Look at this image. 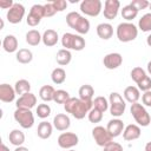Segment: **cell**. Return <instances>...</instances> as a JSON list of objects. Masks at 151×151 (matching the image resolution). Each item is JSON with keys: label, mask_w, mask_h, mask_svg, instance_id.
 <instances>
[{"label": "cell", "mask_w": 151, "mask_h": 151, "mask_svg": "<svg viewBox=\"0 0 151 151\" xmlns=\"http://www.w3.org/2000/svg\"><path fill=\"white\" fill-rule=\"evenodd\" d=\"M92 107H93V100L85 101V100H81L80 98H76V97H71L64 104V109H65L66 113H71L76 119L85 118V116L88 114V112L91 111Z\"/></svg>", "instance_id": "cell-1"}, {"label": "cell", "mask_w": 151, "mask_h": 151, "mask_svg": "<svg viewBox=\"0 0 151 151\" xmlns=\"http://www.w3.org/2000/svg\"><path fill=\"white\" fill-rule=\"evenodd\" d=\"M66 24L80 35L86 34L90 31V21L78 12H70L66 15Z\"/></svg>", "instance_id": "cell-2"}, {"label": "cell", "mask_w": 151, "mask_h": 151, "mask_svg": "<svg viewBox=\"0 0 151 151\" xmlns=\"http://www.w3.org/2000/svg\"><path fill=\"white\" fill-rule=\"evenodd\" d=\"M116 34H117V38L120 42H130L137 38L138 28L132 22H127V21L120 22L117 26Z\"/></svg>", "instance_id": "cell-3"}, {"label": "cell", "mask_w": 151, "mask_h": 151, "mask_svg": "<svg viewBox=\"0 0 151 151\" xmlns=\"http://www.w3.org/2000/svg\"><path fill=\"white\" fill-rule=\"evenodd\" d=\"M61 45L65 50H74V51H81L85 48V39L80 34H73V33H64L61 37Z\"/></svg>", "instance_id": "cell-4"}, {"label": "cell", "mask_w": 151, "mask_h": 151, "mask_svg": "<svg viewBox=\"0 0 151 151\" xmlns=\"http://www.w3.org/2000/svg\"><path fill=\"white\" fill-rule=\"evenodd\" d=\"M109 104H110V113L116 117L119 118L120 116L124 114L125 109H126V103L125 99H123V97L118 93V92H111L110 97H109Z\"/></svg>", "instance_id": "cell-5"}, {"label": "cell", "mask_w": 151, "mask_h": 151, "mask_svg": "<svg viewBox=\"0 0 151 151\" xmlns=\"http://www.w3.org/2000/svg\"><path fill=\"white\" fill-rule=\"evenodd\" d=\"M130 112L133 117V119L136 120V123L139 125V126H149L150 123H151V117L149 114V112L146 111V109L139 104V103H134V104H131V109H130Z\"/></svg>", "instance_id": "cell-6"}, {"label": "cell", "mask_w": 151, "mask_h": 151, "mask_svg": "<svg viewBox=\"0 0 151 151\" xmlns=\"http://www.w3.org/2000/svg\"><path fill=\"white\" fill-rule=\"evenodd\" d=\"M14 120L22 129H31L34 125V116L31 110L27 109H17L13 113Z\"/></svg>", "instance_id": "cell-7"}, {"label": "cell", "mask_w": 151, "mask_h": 151, "mask_svg": "<svg viewBox=\"0 0 151 151\" xmlns=\"http://www.w3.org/2000/svg\"><path fill=\"white\" fill-rule=\"evenodd\" d=\"M92 137H93L96 144L98 146H101V147H105L111 142H113V138L109 133L107 129L104 127V126H100V125L93 127V130H92Z\"/></svg>", "instance_id": "cell-8"}, {"label": "cell", "mask_w": 151, "mask_h": 151, "mask_svg": "<svg viewBox=\"0 0 151 151\" xmlns=\"http://www.w3.org/2000/svg\"><path fill=\"white\" fill-rule=\"evenodd\" d=\"M80 11L85 15L97 17L103 11V4L100 0H83L80 2Z\"/></svg>", "instance_id": "cell-9"}, {"label": "cell", "mask_w": 151, "mask_h": 151, "mask_svg": "<svg viewBox=\"0 0 151 151\" xmlns=\"http://www.w3.org/2000/svg\"><path fill=\"white\" fill-rule=\"evenodd\" d=\"M45 18L44 15V5H33L29 9V13L27 15V19H26V22L28 26L31 27H35L40 24L41 19Z\"/></svg>", "instance_id": "cell-10"}, {"label": "cell", "mask_w": 151, "mask_h": 151, "mask_svg": "<svg viewBox=\"0 0 151 151\" xmlns=\"http://www.w3.org/2000/svg\"><path fill=\"white\" fill-rule=\"evenodd\" d=\"M79 143V138L74 132H63L58 137V145L61 149L71 150L74 146H77Z\"/></svg>", "instance_id": "cell-11"}, {"label": "cell", "mask_w": 151, "mask_h": 151, "mask_svg": "<svg viewBox=\"0 0 151 151\" xmlns=\"http://www.w3.org/2000/svg\"><path fill=\"white\" fill-rule=\"evenodd\" d=\"M24 15H25L24 5H21L19 2H14V5L7 11L6 18H7L8 22H11V24H19V22H21Z\"/></svg>", "instance_id": "cell-12"}, {"label": "cell", "mask_w": 151, "mask_h": 151, "mask_svg": "<svg viewBox=\"0 0 151 151\" xmlns=\"http://www.w3.org/2000/svg\"><path fill=\"white\" fill-rule=\"evenodd\" d=\"M119 8H120V2L118 0H106L104 2V9H103L104 17L107 20L116 19V17L118 15Z\"/></svg>", "instance_id": "cell-13"}, {"label": "cell", "mask_w": 151, "mask_h": 151, "mask_svg": "<svg viewBox=\"0 0 151 151\" xmlns=\"http://www.w3.org/2000/svg\"><path fill=\"white\" fill-rule=\"evenodd\" d=\"M103 64L107 70H116L123 64V57L120 53H117V52L109 53L104 57Z\"/></svg>", "instance_id": "cell-14"}, {"label": "cell", "mask_w": 151, "mask_h": 151, "mask_svg": "<svg viewBox=\"0 0 151 151\" xmlns=\"http://www.w3.org/2000/svg\"><path fill=\"white\" fill-rule=\"evenodd\" d=\"M35 104H37V97L32 92L25 93V94L20 96L17 99V101H15L17 109H27V110H31L32 107L35 106Z\"/></svg>", "instance_id": "cell-15"}, {"label": "cell", "mask_w": 151, "mask_h": 151, "mask_svg": "<svg viewBox=\"0 0 151 151\" xmlns=\"http://www.w3.org/2000/svg\"><path fill=\"white\" fill-rule=\"evenodd\" d=\"M106 129H107L109 133L112 136V138H114V137H118L123 133L125 126H124L123 120H120L119 118H113V119L109 120Z\"/></svg>", "instance_id": "cell-16"}, {"label": "cell", "mask_w": 151, "mask_h": 151, "mask_svg": "<svg viewBox=\"0 0 151 151\" xmlns=\"http://www.w3.org/2000/svg\"><path fill=\"white\" fill-rule=\"evenodd\" d=\"M140 134H142V130H140L139 125H136V124H129L127 126H125V129L123 131V138L127 142L138 139L140 137Z\"/></svg>", "instance_id": "cell-17"}, {"label": "cell", "mask_w": 151, "mask_h": 151, "mask_svg": "<svg viewBox=\"0 0 151 151\" xmlns=\"http://www.w3.org/2000/svg\"><path fill=\"white\" fill-rule=\"evenodd\" d=\"M71 125V119L65 113H58L53 118V127L58 131H66Z\"/></svg>", "instance_id": "cell-18"}, {"label": "cell", "mask_w": 151, "mask_h": 151, "mask_svg": "<svg viewBox=\"0 0 151 151\" xmlns=\"http://www.w3.org/2000/svg\"><path fill=\"white\" fill-rule=\"evenodd\" d=\"M15 90L8 84L0 85V100L2 103H12L15 99Z\"/></svg>", "instance_id": "cell-19"}, {"label": "cell", "mask_w": 151, "mask_h": 151, "mask_svg": "<svg viewBox=\"0 0 151 151\" xmlns=\"http://www.w3.org/2000/svg\"><path fill=\"white\" fill-rule=\"evenodd\" d=\"M97 34L103 40H109L113 34V27L109 22H101L97 26Z\"/></svg>", "instance_id": "cell-20"}, {"label": "cell", "mask_w": 151, "mask_h": 151, "mask_svg": "<svg viewBox=\"0 0 151 151\" xmlns=\"http://www.w3.org/2000/svg\"><path fill=\"white\" fill-rule=\"evenodd\" d=\"M59 40V35H58V32L54 31V29H46L42 34V44L47 47H52L54 45H57Z\"/></svg>", "instance_id": "cell-21"}, {"label": "cell", "mask_w": 151, "mask_h": 151, "mask_svg": "<svg viewBox=\"0 0 151 151\" xmlns=\"http://www.w3.org/2000/svg\"><path fill=\"white\" fill-rule=\"evenodd\" d=\"M124 98L126 101H129L130 104H134V103H138L139 98H140V92H139V88L136 87V86H127L125 90H124Z\"/></svg>", "instance_id": "cell-22"}, {"label": "cell", "mask_w": 151, "mask_h": 151, "mask_svg": "<svg viewBox=\"0 0 151 151\" xmlns=\"http://www.w3.org/2000/svg\"><path fill=\"white\" fill-rule=\"evenodd\" d=\"M52 131H53V125L46 120H42L41 123H39L38 125V129H37V134L39 138L41 139H47L51 137L52 134Z\"/></svg>", "instance_id": "cell-23"}, {"label": "cell", "mask_w": 151, "mask_h": 151, "mask_svg": "<svg viewBox=\"0 0 151 151\" xmlns=\"http://www.w3.org/2000/svg\"><path fill=\"white\" fill-rule=\"evenodd\" d=\"M2 48L7 53H13L18 50V39L13 34H7L2 40Z\"/></svg>", "instance_id": "cell-24"}, {"label": "cell", "mask_w": 151, "mask_h": 151, "mask_svg": "<svg viewBox=\"0 0 151 151\" xmlns=\"http://www.w3.org/2000/svg\"><path fill=\"white\" fill-rule=\"evenodd\" d=\"M8 139L11 142V144H13L14 146H22V144L25 143V134L21 130L14 129L9 132Z\"/></svg>", "instance_id": "cell-25"}, {"label": "cell", "mask_w": 151, "mask_h": 151, "mask_svg": "<svg viewBox=\"0 0 151 151\" xmlns=\"http://www.w3.org/2000/svg\"><path fill=\"white\" fill-rule=\"evenodd\" d=\"M78 94H79V98L81 100H85V101H92V98L94 96V88L88 85V84H85V85H81L79 87V91H78Z\"/></svg>", "instance_id": "cell-26"}, {"label": "cell", "mask_w": 151, "mask_h": 151, "mask_svg": "<svg viewBox=\"0 0 151 151\" xmlns=\"http://www.w3.org/2000/svg\"><path fill=\"white\" fill-rule=\"evenodd\" d=\"M17 61L20 64H29L33 60V53L28 48H20L15 54Z\"/></svg>", "instance_id": "cell-27"}, {"label": "cell", "mask_w": 151, "mask_h": 151, "mask_svg": "<svg viewBox=\"0 0 151 151\" xmlns=\"http://www.w3.org/2000/svg\"><path fill=\"white\" fill-rule=\"evenodd\" d=\"M54 93H55V90L53 86L51 85H44L40 87L39 90V97L41 98V100L48 103V101H52L53 98H54Z\"/></svg>", "instance_id": "cell-28"}, {"label": "cell", "mask_w": 151, "mask_h": 151, "mask_svg": "<svg viewBox=\"0 0 151 151\" xmlns=\"http://www.w3.org/2000/svg\"><path fill=\"white\" fill-rule=\"evenodd\" d=\"M25 40L28 45L31 46H37L40 44V41H42V35L40 34V32L38 29H31L26 33L25 35Z\"/></svg>", "instance_id": "cell-29"}, {"label": "cell", "mask_w": 151, "mask_h": 151, "mask_svg": "<svg viewBox=\"0 0 151 151\" xmlns=\"http://www.w3.org/2000/svg\"><path fill=\"white\" fill-rule=\"evenodd\" d=\"M55 60L57 63L60 65V66H66L71 63L72 60V54L68 50H65V48H61L57 52V55H55Z\"/></svg>", "instance_id": "cell-30"}, {"label": "cell", "mask_w": 151, "mask_h": 151, "mask_svg": "<svg viewBox=\"0 0 151 151\" xmlns=\"http://www.w3.org/2000/svg\"><path fill=\"white\" fill-rule=\"evenodd\" d=\"M51 79L54 84L60 85L66 80V72L63 67H55L51 73Z\"/></svg>", "instance_id": "cell-31"}, {"label": "cell", "mask_w": 151, "mask_h": 151, "mask_svg": "<svg viewBox=\"0 0 151 151\" xmlns=\"http://www.w3.org/2000/svg\"><path fill=\"white\" fill-rule=\"evenodd\" d=\"M14 90H15V93L20 94V96H22L25 93H29L31 92V84L26 79H20L15 83Z\"/></svg>", "instance_id": "cell-32"}, {"label": "cell", "mask_w": 151, "mask_h": 151, "mask_svg": "<svg viewBox=\"0 0 151 151\" xmlns=\"http://www.w3.org/2000/svg\"><path fill=\"white\" fill-rule=\"evenodd\" d=\"M137 14H138V11H137L131 4L124 6L123 9H122V17H123V19H125L127 22H130L131 20H133V19L137 17Z\"/></svg>", "instance_id": "cell-33"}, {"label": "cell", "mask_w": 151, "mask_h": 151, "mask_svg": "<svg viewBox=\"0 0 151 151\" xmlns=\"http://www.w3.org/2000/svg\"><path fill=\"white\" fill-rule=\"evenodd\" d=\"M138 27L142 32H151V12L145 13L138 21Z\"/></svg>", "instance_id": "cell-34"}, {"label": "cell", "mask_w": 151, "mask_h": 151, "mask_svg": "<svg viewBox=\"0 0 151 151\" xmlns=\"http://www.w3.org/2000/svg\"><path fill=\"white\" fill-rule=\"evenodd\" d=\"M93 107L97 109V110H99V111H101V112L104 113L105 111L109 110L110 104H109V100H107L105 97L99 96V97H96V98L93 99Z\"/></svg>", "instance_id": "cell-35"}, {"label": "cell", "mask_w": 151, "mask_h": 151, "mask_svg": "<svg viewBox=\"0 0 151 151\" xmlns=\"http://www.w3.org/2000/svg\"><path fill=\"white\" fill-rule=\"evenodd\" d=\"M130 76H131L132 80H133L136 84H138V83H140V81L146 77V72H145V70H143L142 67H138V66H137V67H133V68H132Z\"/></svg>", "instance_id": "cell-36"}, {"label": "cell", "mask_w": 151, "mask_h": 151, "mask_svg": "<svg viewBox=\"0 0 151 151\" xmlns=\"http://www.w3.org/2000/svg\"><path fill=\"white\" fill-rule=\"evenodd\" d=\"M70 93L65 90H57L55 93H54V98H53V101L57 103V104H65L68 99H70Z\"/></svg>", "instance_id": "cell-37"}, {"label": "cell", "mask_w": 151, "mask_h": 151, "mask_svg": "<svg viewBox=\"0 0 151 151\" xmlns=\"http://www.w3.org/2000/svg\"><path fill=\"white\" fill-rule=\"evenodd\" d=\"M35 113H37V116H38L39 118L45 119V118H47V117L51 114V107H50L48 104H45V103H44V104H39V105L37 106Z\"/></svg>", "instance_id": "cell-38"}, {"label": "cell", "mask_w": 151, "mask_h": 151, "mask_svg": "<svg viewBox=\"0 0 151 151\" xmlns=\"http://www.w3.org/2000/svg\"><path fill=\"white\" fill-rule=\"evenodd\" d=\"M87 117H88V120H90L91 123L96 124V123L101 122V119H103V112L99 111V110H97V109H94V107H92L91 111L88 112Z\"/></svg>", "instance_id": "cell-39"}, {"label": "cell", "mask_w": 151, "mask_h": 151, "mask_svg": "<svg viewBox=\"0 0 151 151\" xmlns=\"http://www.w3.org/2000/svg\"><path fill=\"white\" fill-rule=\"evenodd\" d=\"M138 85V88L139 91H143V92H146V91H151V78L149 76H146L140 83L137 84Z\"/></svg>", "instance_id": "cell-40"}, {"label": "cell", "mask_w": 151, "mask_h": 151, "mask_svg": "<svg viewBox=\"0 0 151 151\" xmlns=\"http://www.w3.org/2000/svg\"><path fill=\"white\" fill-rule=\"evenodd\" d=\"M55 13H57V9H55V7H54V5H53L52 1L44 5V15H45V18L53 17Z\"/></svg>", "instance_id": "cell-41"}, {"label": "cell", "mask_w": 151, "mask_h": 151, "mask_svg": "<svg viewBox=\"0 0 151 151\" xmlns=\"http://www.w3.org/2000/svg\"><path fill=\"white\" fill-rule=\"evenodd\" d=\"M138 12L140 11V9H145L146 7H149V5H150V2L147 1V0H133V1H131L130 2Z\"/></svg>", "instance_id": "cell-42"}, {"label": "cell", "mask_w": 151, "mask_h": 151, "mask_svg": "<svg viewBox=\"0 0 151 151\" xmlns=\"http://www.w3.org/2000/svg\"><path fill=\"white\" fill-rule=\"evenodd\" d=\"M104 151H123V146L117 142H111L104 147Z\"/></svg>", "instance_id": "cell-43"}, {"label": "cell", "mask_w": 151, "mask_h": 151, "mask_svg": "<svg viewBox=\"0 0 151 151\" xmlns=\"http://www.w3.org/2000/svg\"><path fill=\"white\" fill-rule=\"evenodd\" d=\"M52 2H53V5H54L57 12H63V11L66 9V7H67V2H66L65 0H53Z\"/></svg>", "instance_id": "cell-44"}, {"label": "cell", "mask_w": 151, "mask_h": 151, "mask_svg": "<svg viewBox=\"0 0 151 151\" xmlns=\"http://www.w3.org/2000/svg\"><path fill=\"white\" fill-rule=\"evenodd\" d=\"M142 101L145 106H149L151 107V91H146L143 93L142 96Z\"/></svg>", "instance_id": "cell-45"}, {"label": "cell", "mask_w": 151, "mask_h": 151, "mask_svg": "<svg viewBox=\"0 0 151 151\" xmlns=\"http://www.w3.org/2000/svg\"><path fill=\"white\" fill-rule=\"evenodd\" d=\"M13 5L14 2L12 0H0V8L2 9H9Z\"/></svg>", "instance_id": "cell-46"}, {"label": "cell", "mask_w": 151, "mask_h": 151, "mask_svg": "<svg viewBox=\"0 0 151 151\" xmlns=\"http://www.w3.org/2000/svg\"><path fill=\"white\" fill-rule=\"evenodd\" d=\"M14 151H29V150L27 147H25V146H17Z\"/></svg>", "instance_id": "cell-47"}, {"label": "cell", "mask_w": 151, "mask_h": 151, "mask_svg": "<svg viewBox=\"0 0 151 151\" xmlns=\"http://www.w3.org/2000/svg\"><path fill=\"white\" fill-rule=\"evenodd\" d=\"M0 151H11L4 143H1V145H0Z\"/></svg>", "instance_id": "cell-48"}, {"label": "cell", "mask_w": 151, "mask_h": 151, "mask_svg": "<svg viewBox=\"0 0 151 151\" xmlns=\"http://www.w3.org/2000/svg\"><path fill=\"white\" fill-rule=\"evenodd\" d=\"M144 151H151V142H147V143L145 144Z\"/></svg>", "instance_id": "cell-49"}, {"label": "cell", "mask_w": 151, "mask_h": 151, "mask_svg": "<svg viewBox=\"0 0 151 151\" xmlns=\"http://www.w3.org/2000/svg\"><path fill=\"white\" fill-rule=\"evenodd\" d=\"M146 44H147V46L151 47V34L147 35V38H146Z\"/></svg>", "instance_id": "cell-50"}, {"label": "cell", "mask_w": 151, "mask_h": 151, "mask_svg": "<svg viewBox=\"0 0 151 151\" xmlns=\"http://www.w3.org/2000/svg\"><path fill=\"white\" fill-rule=\"evenodd\" d=\"M146 70H147V73L151 74V60L147 63V66H146Z\"/></svg>", "instance_id": "cell-51"}, {"label": "cell", "mask_w": 151, "mask_h": 151, "mask_svg": "<svg viewBox=\"0 0 151 151\" xmlns=\"http://www.w3.org/2000/svg\"><path fill=\"white\" fill-rule=\"evenodd\" d=\"M66 151H76V150H73V149H71V150H66Z\"/></svg>", "instance_id": "cell-52"}, {"label": "cell", "mask_w": 151, "mask_h": 151, "mask_svg": "<svg viewBox=\"0 0 151 151\" xmlns=\"http://www.w3.org/2000/svg\"><path fill=\"white\" fill-rule=\"evenodd\" d=\"M149 8H150V9H151V2H150V5H149Z\"/></svg>", "instance_id": "cell-53"}]
</instances>
